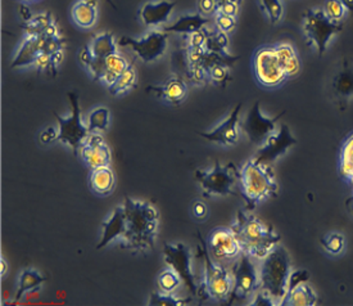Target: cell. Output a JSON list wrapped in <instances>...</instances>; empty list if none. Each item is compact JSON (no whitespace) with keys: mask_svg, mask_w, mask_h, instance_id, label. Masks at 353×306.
Segmentation results:
<instances>
[{"mask_svg":"<svg viewBox=\"0 0 353 306\" xmlns=\"http://www.w3.org/2000/svg\"><path fill=\"white\" fill-rule=\"evenodd\" d=\"M189 298H180V297L174 296L171 294L166 292H157L152 294L149 298V306H181L189 304Z\"/></svg>","mask_w":353,"mask_h":306,"instance_id":"e575fe53","label":"cell"},{"mask_svg":"<svg viewBox=\"0 0 353 306\" xmlns=\"http://www.w3.org/2000/svg\"><path fill=\"white\" fill-rule=\"evenodd\" d=\"M241 192L245 201V210L252 211L257 204L278 195V183L271 165L248 161L241 170Z\"/></svg>","mask_w":353,"mask_h":306,"instance_id":"3957f363","label":"cell"},{"mask_svg":"<svg viewBox=\"0 0 353 306\" xmlns=\"http://www.w3.org/2000/svg\"><path fill=\"white\" fill-rule=\"evenodd\" d=\"M71 16L79 28H92L98 19V12L95 7L86 4L84 0H79L72 7Z\"/></svg>","mask_w":353,"mask_h":306,"instance_id":"4316f807","label":"cell"},{"mask_svg":"<svg viewBox=\"0 0 353 306\" xmlns=\"http://www.w3.org/2000/svg\"><path fill=\"white\" fill-rule=\"evenodd\" d=\"M79 155L90 169L108 166L111 164V149L99 133H90L79 149Z\"/></svg>","mask_w":353,"mask_h":306,"instance_id":"e0dca14e","label":"cell"},{"mask_svg":"<svg viewBox=\"0 0 353 306\" xmlns=\"http://www.w3.org/2000/svg\"><path fill=\"white\" fill-rule=\"evenodd\" d=\"M110 125V110L105 107H98L89 113L86 126L90 133H101L107 130Z\"/></svg>","mask_w":353,"mask_h":306,"instance_id":"836d02e7","label":"cell"},{"mask_svg":"<svg viewBox=\"0 0 353 306\" xmlns=\"http://www.w3.org/2000/svg\"><path fill=\"white\" fill-rule=\"evenodd\" d=\"M317 304L316 292L305 283L298 285L285 294L284 298L280 301L281 306H314Z\"/></svg>","mask_w":353,"mask_h":306,"instance_id":"cb8c5ba5","label":"cell"},{"mask_svg":"<svg viewBox=\"0 0 353 306\" xmlns=\"http://www.w3.org/2000/svg\"><path fill=\"white\" fill-rule=\"evenodd\" d=\"M205 28L199 30V31H195L193 34H189L186 35V44L189 49H205Z\"/></svg>","mask_w":353,"mask_h":306,"instance_id":"7bdbcfd3","label":"cell"},{"mask_svg":"<svg viewBox=\"0 0 353 306\" xmlns=\"http://www.w3.org/2000/svg\"><path fill=\"white\" fill-rule=\"evenodd\" d=\"M107 1H108V3H110V4H111L112 7H113V8H116V6H114V3H113V1H112V0H107Z\"/></svg>","mask_w":353,"mask_h":306,"instance_id":"9f6ffc18","label":"cell"},{"mask_svg":"<svg viewBox=\"0 0 353 306\" xmlns=\"http://www.w3.org/2000/svg\"><path fill=\"white\" fill-rule=\"evenodd\" d=\"M175 7H176V1H170V0L149 1L145 3L140 10V19L147 28L162 26L168 22Z\"/></svg>","mask_w":353,"mask_h":306,"instance_id":"ac0fdd59","label":"cell"},{"mask_svg":"<svg viewBox=\"0 0 353 306\" xmlns=\"http://www.w3.org/2000/svg\"><path fill=\"white\" fill-rule=\"evenodd\" d=\"M135 83H137V71L134 66L130 64L129 67L116 79V82L108 86V92L114 97L121 95L129 92L132 86H135Z\"/></svg>","mask_w":353,"mask_h":306,"instance_id":"d6a6232c","label":"cell"},{"mask_svg":"<svg viewBox=\"0 0 353 306\" xmlns=\"http://www.w3.org/2000/svg\"><path fill=\"white\" fill-rule=\"evenodd\" d=\"M223 1H234V3H239V4H242V0H217V3L220 4V3H223Z\"/></svg>","mask_w":353,"mask_h":306,"instance_id":"db71d44e","label":"cell"},{"mask_svg":"<svg viewBox=\"0 0 353 306\" xmlns=\"http://www.w3.org/2000/svg\"><path fill=\"white\" fill-rule=\"evenodd\" d=\"M195 179L201 183L205 197L211 195H238L234 191L236 180L241 179V171L235 164L221 165L216 161L214 169L210 171L196 170Z\"/></svg>","mask_w":353,"mask_h":306,"instance_id":"5b68a950","label":"cell"},{"mask_svg":"<svg viewBox=\"0 0 353 306\" xmlns=\"http://www.w3.org/2000/svg\"><path fill=\"white\" fill-rule=\"evenodd\" d=\"M165 262L171 269L175 270L180 278L185 282L186 286L193 295L198 294V285L195 282L194 274L192 269V256L184 243L179 242L176 245H165L163 249Z\"/></svg>","mask_w":353,"mask_h":306,"instance_id":"4fadbf2b","label":"cell"},{"mask_svg":"<svg viewBox=\"0 0 353 306\" xmlns=\"http://www.w3.org/2000/svg\"><path fill=\"white\" fill-rule=\"evenodd\" d=\"M323 10L326 17L332 19L333 22H342V19L345 16V12H348L341 0H325Z\"/></svg>","mask_w":353,"mask_h":306,"instance_id":"74e56055","label":"cell"},{"mask_svg":"<svg viewBox=\"0 0 353 306\" xmlns=\"http://www.w3.org/2000/svg\"><path fill=\"white\" fill-rule=\"evenodd\" d=\"M68 98H70L71 108H72L71 116L62 117L61 115L54 113V117L58 121V126H59L57 140L70 146L76 155V153H79V149L83 146L86 138L90 135V131L83 121L77 94L70 93Z\"/></svg>","mask_w":353,"mask_h":306,"instance_id":"9c48e42d","label":"cell"},{"mask_svg":"<svg viewBox=\"0 0 353 306\" xmlns=\"http://www.w3.org/2000/svg\"><path fill=\"white\" fill-rule=\"evenodd\" d=\"M193 215H194L195 219H198V220H205L207 215H208L207 204L205 202H201V201L195 202L194 206H193Z\"/></svg>","mask_w":353,"mask_h":306,"instance_id":"c3c4849f","label":"cell"},{"mask_svg":"<svg viewBox=\"0 0 353 306\" xmlns=\"http://www.w3.org/2000/svg\"><path fill=\"white\" fill-rule=\"evenodd\" d=\"M168 32L165 30H152L140 39L120 37L117 44L121 47H130L141 61L150 64L165 55L168 48Z\"/></svg>","mask_w":353,"mask_h":306,"instance_id":"30bf717a","label":"cell"},{"mask_svg":"<svg viewBox=\"0 0 353 306\" xmlns=\"http://www.w3.org/2000/svg\"><path fill=\"white\" fill-rule=\"evenodd\" d=\"M89 186L94 193L99 195H111L114 189V174L108 166L92 169L89 175Z\"/></svg>","mask_w":353,"mask_h":306,"instance_id":"603a6c76","label":"cell"},{"mask_svg":"<svg viewBox=\"0 0 353 306\" xmlns=\"http://www.w3.org/2000/svg\"><path fill=\"white\" fill-rule=\"evenodd\" d=\"M345 204H347V209L353 213V195L345 201Z\"/></svg>","mask_w":353,"mask_h":306,"instance_id":"816d5d0a","label":"cell"},{"mask_svg":"<svg viewBox=\"0 0 353 306\" xmlns=\"http://www.w3.org/2000/svg\"><path fill=\"white\" fill-rule=\"evenodd\" d=\"M321 245L329 254L332 255H338L343 251L345 246L344 237L341 233H330L325 236L324 238H321Z\"/></svg>","mask_w":353,"mask_h":306,"instance_id":"f35d334b","label":"cell"},{"mask_svg":"<svg viewBox=\"0 0 353 306\" xmlns=\"http://www.w3.org/2000/svg\"><path fill=\"white\" fill-rule=\"evenodd\" d=\"M232 278L234 286L232 295L229 297L230 304L234 301H241L247 298L256 288L260 287V278L257 276V270L254 268V264L252 262L248 254L242 252V258H239L234 264Z\"/></svg>","mask_w":353,"mask_h":306,"instance_id":"8fae6325","label":"cell"},{"mask_svg":"<svg viewBox=\"0 0 353 306\" xmlns=\"http://www.w3.org/2000/svg\"><path fill=\"white\" fill-rule=\"evenodd\" d=\"M208 82L217 85V86H225L226 84L230 83V67L228 66L217 65L211 67L208 70Z\"/></svg>","mask_w":353,"mask_h":306,"instance_id":"8d00e7d4","label":"cell"},{"mask_svg":"<svg viewBox=\"0 0 353 306\" xmlns=\"http://www.w3.org/2000/svg\"><path fill=\"white\" fill-rule=\"evenodd\" d=\"M274 47H275L276 55L279 58L280 65L283 67L288 80L296 77L301 71V61L298 57L297 49L293 44L287 43V41L278 43Z\"/></svg>","mask_w":353,"mask_h":306,"instance_id":"7402d4cb","label":"cell"},{"mask_svg":"<svg viewBox=\"0 0 353 306\" xmlns=\"http://www.w3.org/2000/svg\"><path fill=\"white\" fill-rule=\"evenodd\" d=\"M253 306H272L275 305V303L272 301V297L269 294H266L265 291L261 289V292L257 294V296L254 298V301L252 303Z\"/></svg>","mask_w":353,"mask_h":306,"instance_id":"7dc6e473","label":"cell"},{"mask_svg":"<svg viewBox=\"0 0 353 306\" xmlns=\"http://www.w3.org/2000/svg\"><path fill=\"white\" fill-rule=\"evenodd\" d=\"M196 10L205 17H214L219 12L217 0H196Z\"/></svg>","mask_w":353,"mask_h":306,"instance_id":"b9f144b4","label":"cell"},{"mask_svg":"<svg viewBox=\"0 0 353 306\" xmlns=\"http://www.w3.org/2000/svg\"><path fill=\"white\" fill-rule=\"evenodd\" d=\"M242 108L243 103H238L235 106V108L232 110V113L219 126H216L211 131H201L198 134L205 140L214 142V143H220L225 147L235 146L241 138V134H239V115H241Z\"/></svg>","mask_w":353,"mask_h":306,"instance_id":"2e32d148","label":"cell"},{"mask_svg":"<svg viewBox=\"0 0 353 306\" xmlns=\"http://www.w3.org/2000/svg\"><path fill=\"white\" fill-rule=\"evenodd\" d=\"M53 22L54 19L52 17V15L49 12H46L25 21L21 28L25 31V37H40Z\"/></svg>","mask_w":353,"mask_h":306,"instance_id":"f546056e","label":"cell"},{"mask_svg":"<svg viewBox=\"0 0 353 306\" xmlns=\"http://www.w3.org/2000/svg\"><path fill=\"white\" fill-rule=\"evenodd\" d=\"M129 62L119 53H114L105 58V67H107V76L104 77L103 83L107 88L116 82V79L129 67Z\"/></svg>","mask_w":353,"mask_h":306,"instance_id":"1f68e13d","label":"cell"},{"mask_svg":"<svg viewBox=\"0 0 353 306\" xmlns=\"http://www.w3.org/2000/svg\"><path fill=\"white\" fill-rule=\"evenodd\" d=\"M44 35L25 37L12 62V68H22L35 65L37 56L44 50Z\"/></svg>","mask_w":353,"mask_h":306,"instance_id":"ffe728a7","label":"cell"},{"mask_svg":"<svg viewBox=\"0 0 353 306\" xmlns=\"http://www.w3.org/2000/svg\"><path fill=\"white\" fill-rule=\"evenodd\" d=\"M183 279L174 269L163 270L159 276V287L162 292L172 294L180 285Z\"/></svg>","mask_w":353,"mask_h":306,"instance_id":"d590c367","label":"cell"},{"mask_svg":"<svg viewBox=\"0 0 353 306\" xmlns=\"http://www.w3.org/2000/svg\"><path fill=\"white\" fill-rule=\"evenodd\" d=\"M344 23L333 22L323 10H308L303 15V31L307 40L316 49L319 56H324L330 39L343 30Z\"/></svg>","mask_w":353,"mask_h":306,"instance_id":"8992f818","label":"cell"},{"mask_svg":"<svg viewBox=\"0 0 353 306\" xmlns=\"http://www.w3.org/2000/svg\"><path fill=\"white\" fill-rule=\"evenodd\" d=\"M208 247L217 259L230 260L242 254V245L232 228L219 227L208 236Z\"/></svg>","mask_w":353,"mask_h":306,"instance_id":"9a60e30c","label":"cell"},{"mask_svg":"<svg viewBox=\"0 0 353 306\" xmlns=\"http://www.w3.org/2000/svg\"><path fill=\"white\" fill-rule=\"evenodd\" d=\"M332 88L339 103L345 104L353 97V68L344 59L341 70L333 77Z\"/></svg>","mask_w":353,"mask_h":306,"instance_id":"44dd1931","label":"cell"},{"mask_svg":"<svg viewBox=\"0 0 353 306\" xmlns=\"http://www.w3.org/2000/svg\"><path fill=\"white\" fill-rule=\"evenodd\" d=\"M0 262H1V277H4V274H6V271H7V261L4 260V258H1L0 260Z\"/></svg>","mask_w":353,"mask_h":306,"instance_id":"f907efd6","label":"cell"},{"mask_svg":"<svg viewBox=\"0 0 353 306\" xmlns=\"http://www.w3.org/2000/svg\"><path fill=\"white\" fill-rule=\"evenodd\" d=\"M203 259H205V278L198 289L199 296L212 300H229L232 295L234 278L232 273L221 264L214 262L208 256V250L203 243Z\"/></svg>","mask_w":353,"mask_h":306,"instance_id":"52a82bcc","label":"cell"},{"mask_svg":"<svg viewBox=\"0 0 353 306\" xmlns=\"http://www.w3.org/2000/svg\"><path fill=\"white\" fill-rule=\"evenodd\" d=\"M46 280H47V278H44L34 268L23 270L19 276V291H17V295H16V300H21L22 297L26 296L28 292L40 287Z\"/></svg>","mask_w":353,"mask_h":306,"instance_id":"f1b7e54d","label":"cell"},{"mask_svg":"<svg viewBox=\"0 0 353 306\" xmlns=\"http://www.w3.org/2000/svg\"><path fill=\"white\" fill-rule=\"evenodd\" d=\"M86 4H89V6H92V7H98V0H84Z\"/></svg>","mask_w":353,"mask_h":306,"instance_id":"f5cc1de1","label":"cell"},{"mask_svg":"<svg viewBox=\"0 0 353 306\" xmlns=\"http://www.w3.org/2000/svg\"><path fill=\"white\" fill-rule=\"evenodd\" d=\"M58 131L59 130H57L54 126H49L40 134V143L48 144V143L54 142L58 138Z\"/></svg>","mask_w":353,"mask_h":306,"instance_id":"bcb514c9","label":"cell"},{"mask_svg":"<svg viewBox=\"0 0 353 306\" xmlns=\"http://www.w3.org/2000/svg\"><path fill=\"white\" fill-rule=\"evenodd\" d=\"M122 247L137 252L153 250L159 233V213L153 204L128 197L123 202Z\"/></svg>","mask_w":353,"mask_h":306,"instance_id":"6da1fadb","label":"cell"},{"mask_svg":"<svg viewBox=\"0 0 353 306\" xmlns=\"http://www.w3.org/2000/svg\"><path fill=\"white\" fill-rule=\"evenodd\" d=\"M308 279H310V273L306 269H298L292 271L290 277H289L287 292L292 291L293 288L297 287L298 285H301V283L308 282Z\"/></svg>","mask_w":353,"mask_h":306,"instance_id":"ee69618b","label":"cell"},{"mask_svg":"<svg viewBox=\"0 0 353 306\" xmlns=\"http://www.w3.org/2000/svg\"><path fill=\"white\" fill-rule=\"evenodd\" d=\"M344 4V7L350 12L351 17L353 19V0H341Z\"/></svg>","mask_w":353,"mask_h":306,"instance_id":"681fc988","label":"cell"},{"mask_svg":"<svg viewBox=\"0 0 353 306\" xmlns=\"http://www.w3.org/2000/svg\"><path fill=\"white\" fill-rule=\"evenodd\" d=\"M284 113L285 111L281 112L275 117H266L261 111L260 102H256L242 124L243 131L247 134L248 140L253 144L261 147L275 133L276 124L284 116Z\"/></svg>","mask_w":353,"mask_h":306,"instance_id":"7c38bea8","label":"cell"},{"mask_svg":"<svg viewBox=\"0 0 353 306\" xmlns=\"http://www.w3.org/2000/svg\"><path fill=\"white\" fill-rule=\"evenodd\" d=\"M205 49L208 52H214V53H228V46H229V37L226 32L221 31L220 28H205Z\"/></svg>","mask_w":353,"mask_h":306,"instance_id":"4dcf8cb0","label":"cell"},{"mask_svg":"<svg viewBox=\"0 0 353 306\" xmlns=\"http://www.w3.org/2000/svg\"><path fill=\"white\" fill-rule=\"evenodd\" d=\"M339 174L344 182L353 187V133L344 140L339 153Z\"/></svg>","mask_w":353,"mask_h":306,"instance_id":"484cf974","label":"cell"},{"mask_svg":"<svg viewBox=\"0 0 353 306\" xmlns=\"http://www.w3.org/2000/svg\"><path fill=\"white\" fill-rule=\"evenodd\" d=\"M262 8L266 12L270 22L276 25L283 17V3L281 0H260Z\"/></svg>","mask_w":353,"mask_h":306,"instance_id":"ab89813d","label":"cell"},{"mask_svg":"<svg viewBox=\"0 0 353 306\" xmlns=\"http://www.w3.org/2000/svg\"><path fill=\"white\" fill-rule=\"evenodd\" d=\"M210 25V19L202 16L201 13L195 15H185L177 19L176 22L171 26L163 28L166 32H176V34H184L189 35L193 34L195 31H199L205 26Z\"/></svg>","mask_w":353,"mask_h":306,"instance_id":"d4e9b609","label":"cell"},{"mask_svg":"<svg viewBox=\"0 0 353 306\" xmlns=\"http://www.w3.org/2000/svg\"><path fill=\"white\" fill-rule=\"evenodd\" d=\"M147 92H153L170 106H180L185 101L188 85L181 76H172L161 86H148Z\"/></svg>","mask_w":353,"mask_h":306,"instance_id":"d6986e66","label":"cell"},{"mask_svg":"<svg viewBox=\"0 0 353 306\" xmlns=\"http://www.w3.org/2000/svg\"><path fill=\"white\" fill-rule=\"evenodd\" d=\"M214 26L226 34H230L236 26V17L217 12V15L214 16Z\"/></svg>","mask_w":353,"mask_h":306,"instance_id":"60d3db41","label":"cell"},{"mask_svg":"<svg viewBox=\"0 0 353 306\" xmlns=\"http://www.w3.org/2000/svg\"><path fill=\"white\" fill-rule=\"evenodd\" d=\"M292 273V262L288 251L276 245L262 261L260 287L274 300L281 301L288 289V280ZM280 304V303H279Z\"/></svg>","mask_w":353,"mask_h":306,"instance_id":"277c9868","label":"cell"},{"mask_svg":"<svg viewBox=\"0 0 353 306\" xmlns=\"http://www.w3.org/2000/svg\"><path fill=\"white\" fill-rule=\"evenodd\" d=\"M239 10H241V4H239V3L223 1V3L219 4V12H220V13H225V15L234 16V17H236Z\"/></svg>","mask_w":353,"mask_h":306,"instance_id":"f6af8a7d","label":"cell"},{"mask_svg":"<svg viewBox=\"0 0 353 306\" xmlns=\"http://www.w3.org/2000/svg\"><path fill=\"white\" fill-rule=\"evenodd\" d=\"M90 52L93 53L95 58H107L111 55L119 53L117 52V41L114 40L113 34L111 32H103L97 37H93L90 44Z\"/></svg>","mask_w":353,"mask_h":306,"instance_id":"83f0119b","label":"cell"},{"mask_svg":"<svg viewBox=\"0 0 353 306\" xmlns=\"http://www.w3.org/2000/svg\"><path fill=\"white\" fill-rule=\"evenodd\" d=\"M253 74L261 86L274 89L288 80L274 46H263L256 49L252 61Z\"/></svg>","mask_w":353,"mask_h":306,"instance_id":"ba28073f","label":"cell"},{"mask_svg":"<svg viewBox=\"0 0 353 306\" xmlns=\"http://www.w3.org/2000/svg\"><path fill=\"white\" fill-rule=\"evenodd\" d=\"M21 1H23V3H34V1H37V0H21Z\"/></svg>","mask_w":353,"mask_h":306,"instance_id":"11a10c76","label":"cell"},{"mask_svg":"<svg viewBox=\"0 0 353 306\" xmlns=\"http://www.w3.org/2000/svg\"><path fill=\"white\" fill-rule=\"evenodd\" d=\"M294 144H297V140L293 137L288 125L283 124L278 133H274L263 143V146H261L253 160L259 164L271 165L283 155H285V152Z\"/></svg>","mask_w":353,"mask_h":306,"instance_id":"5bb4252c","label":"cell"},{"mask_svg":"<svg viewBox=\"0 0 353 306\" xmlns=\"http://www.w3.org/2000/svg\"><path fill=\"white\" fill-rule=\"evenodd\" d=\"M232 228L241 241L243 252L257 259H265L281 240L272 227L265 225L247 210H239Z\"/></svg>","mask_w":353,"mask_h":306,"instance_id":"7a4b0ae2","label":"cell"}]
</instances>
